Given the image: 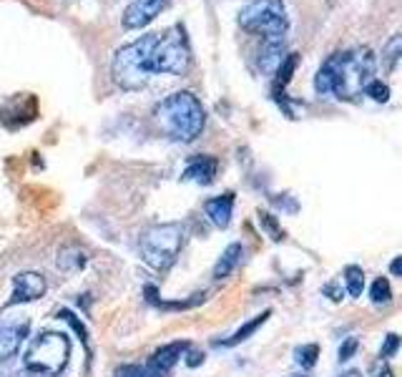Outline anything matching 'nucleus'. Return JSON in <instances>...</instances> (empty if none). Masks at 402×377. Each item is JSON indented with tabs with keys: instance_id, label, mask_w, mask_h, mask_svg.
Instances as JSON below:
<instances>
[{
	"instance_id": "f257e3e1",
	"label": "nucleus",
	"mask_w": 402,
	"mask_h": 377,
	"mask_svg": "<svg viewBox=\"0 0 402 377\" xmlns=\"http://www.w3.org/2000/svg\"><path fill=\"white\" fill-rule=\"evenodd\" d=\"M375 68H377V58L367 46L335 51L319 66L317 76H314V91L319 96L332 93L340 101L357 103L375 78Z\"/></svg>"
},
{
	"instance_id": "f03ea898",
	"label": "nucleus",
	"mask_w": 402,
	"mask_h": 377,
	"mask_svg": "<svg viewBox=\"0 0 402 377\" xmlns=\"http://www.w3.org/2000/svg\"><path fill=\"white\" fill-rule=\"evenodd\" d=\"M154 119L171 141L189 144L204 131L206 111L192 91H176V93L163 98L161 103H156Z\"/></svg>"
},
{
	"instance_id": "7ed1b4c3",
	"label": "nucleus",
	"mask_w": 402,
	"mask_h": 377,
	"mask_svg": "<svg viewBox=\"0 0 402 377\" xmlns=\"http://www.w3.org/2000/svg\"><path fill=\"white\" fill-rule=\"evenodd\" d=\"M156 43V33L141 36L136 41L121 46L111 58V76L114 81L126 91L144 88L151 81V51Z\"/></svg>"
},
{
	"instance_id": "20e7f679",
	"label": "nucleus",
	"mask_w": 402,
	"mask_h": 377,
	"mask_svg": "<svg viewBox=\"0 0 402 377\" xmlns=\"http://www.w3.org/2000/svg\"><path fill=\"white\" fill-rule=\"evenodd\" d=\"M71 357V342L60 332H43L30 342L23 370L33 377H58Z\"/></svg>"
},
{
	"instance_id": "39448f33",
	"label": "nucleus",
	"mask_w": 402,
	"mask_h": 377,
	"mask_svg": "<svg viewBox=\"0 0 402 377\" xmlns=\"http://www.w3.org/2000/svg\"><path fill=\"white\" fill-rule=\"evenodd\" d=\"M138 246H141V259L149 264L151 270H171L174 262L179 259L181 246H184V227L176 222L156 224V227L146 229Z\"/></svg>"
},
{
	"instance_id": "423d86ee",
	"label": "nucleus",
	"mask_w": 402,
	"mask_h": 377,
	"mask_svg": "<svg viewBox=\"0 0 402 377\" xmlns=\"http://www.w3.org/2000/svg\"><path fill=\"white\" fill-rule=\"evenodd\" d=\"M192 66V46H189L184 25H171L166 33H156V43L151 51V73L181 76Z\"/></svg>"
},
{
	"instance_id": "0eeeda50",
	"label": "nucleus",
	"mask_w": 402,
	"mask_h": 377,
	"mask_svg": "<svg viewBox=\"0 0 402 377\" xmlns=\"http://www.w3.org/2000/svg\"><path fill=\"white\" fill-rule=\"evenodd\" d=\"M239 25L262 36V41L284 38L289 28L287 6L284 0H252L239 11Z\"/></svg>"
},
{
	"instance_id": "6e6552de",
	"label": "nucleus",
	"mask_w": 402,
	"mask_h": 377,
	"mask_svg": "<svg viewBox=\"0 0 402 377\" xmlns=\"http://www.w3.org/2000/svg\"><path fill=\"white\" fill-rule=\"evenodd\" d=\"M13 294L11 300L6 302V310L8 307H15V305H28V302H36L41 300L48 284H46V277L38 275V272H18L13 277Z\"/></svg>"
},
{
	"instance_id": "1a4fd4ad",
	"label": "nucleus",
	"mask_w": 402,
	"mask_h": 377,
	"mask_svg": "<svg viewBox=\"0 0 402 377\" xmlns=\"http://www.w3.org/2000/svg\"><path fill=\"white\" fill-rule=\"evenodd\" d=\"M168 6V0H131L121 15V23L128 30L146 28L151 20H156L161 15V11Z\"/></svg>"
},
{
	"instance_id": "9d476101",
	"label": "nucleus",
	"mask_w": 402,
	"mask_h": 377,
	"mask_svg": "<svg viewBox=\"0 0 402 377\" xmlns=\"http://www.w3.org/2000/svg\"><path fill=\"white\" fill-rule=\"evenodd\" d=\"M187 352H189L187 340L168 342V345H163V348H159L156 352L151 355L149 362H146V370H149L151 377H166Z\"/></svg>"
},
{
	"instance_id": "9b49d317",
	"label": "nucleus",
	"mask_w": 402,
	"mask_h": 377,
	"mask_svg": "<svg viewBox=\"0 0 402 377\" xmlns=\"http://www.w3.org/2000/svg\"><path fill=\"white\" fill-rule=\"evenodd\" d=\"M28 319L23 322H8V319H0V362H8L18 355L20 345L28 337Z\"/></svg>"
},
{
	"instance_id": "f8f14e48",
	"label": "nucleus",
	"mask_w": 402,
	"mask_h": 377,
	"mask_svg": "<svg viewBox=\"0 0 402 377\" xmlns=\"http://www.w3.org/2000/svg\"><path fill=\"white\" fill-rule=\"evenodd\" d=\"M287 58V46H284V38H269V41H262V48H259V71L267 73V76H274L282 66V60Z\"/></svg>"
},
{
	"instance_id": "ddd939ff",
	"label": "nucleus",
	"mask_w": 402,
	"mask_h": 377,
	"mask_svg": "<svg viewBox=\"0 0 402 377\" xmlns=\"http://www.w3.org/2000/svg\"><path fill=\"white\" fill-rule=\"evenodd\" d=\"M216 171H219V161L214 156H194L192 161L184 168V181H194V184L209 186L216 179Z\"/></svg>"
},
{
	"instance_id": "4468645a",
	"label": "nucleus",
	"mask_w": 402,
	"mask_h": 377,
	"mask_svg": "<svg viewBox=\"0 0 402 377\" xmlns=\"http://www.w3.org/2000/svg\"><path fill=\"white\" fill-rule=\"evenodd\" d=\"M206 216L211 219V224L219 229H227L232 224V211H234V194L227 192L222 197H214L204 204Z\"/></svg>"
},
{
	"instance_id": "2eb2a0df",
	"label": "nucleus",
	"mask_w": 402,
	"mask_h": 377,
	"mask_svg": "<svg viewBox=\"0 0 402 377\" xmlns=\"http://www.w3.org/2000/svg\"><path fill=\"white\" fill-rule=\"evenodd\" d=\"M269 317H272V310H264L262 315H257V317H252L249 322L241 324V327L236 329V332H234L232 337H227V340H216V342H214V348H236L239 342L249 340V337H252L254 332H257V329L262 327V324H264Z\"/></svg>"
},
{
	"instance_id": "dca6fc26",
	"label": "nucleus",
	"mask_w": 402,
	"mask_h": 377,
	"mask_svg": "<svg viewBox=\"0 0 402 377\" xmlns=\"http://www.w3.org/2000/svg\"><path fill=\"white\" fill-rule=\"evenodd\" d=\"M241 257H244V246L239 244V242H234V244H229L227 249H224V254L219 257V262H216L214 267V279H227L232 272L236 270L241 264Z\"/></svg>"
},
{
	"instance_id": "f3484780",
	"label": "nucleus",
	"mask_w": 402,
	"mask_h": 377,
	"mask_svg": "<svg viewBox=\"0 0 402 377\" xmlns=\"http://www.w3.org/2000/svg\"><path fill=\"white\" fill-rule=\"evenodd\" d=\"M86 251H81L79 246H66V249L58 251V259H55V264H58V270L63 272H79L86 267Z\"/></svg>"
},
{
	"instance_id": "a211bd4d",
	"label": "nucleus",
	"mask_w": 402,
	"mask_h": 377,
	"mask_svg": "<svg viewBox=\"0 0 402 377\" xmlns=\"http://www.w3.org/2000/svg\"><path fill=\"white\" fill-rule=\"evenodd\" d=\"M206 294H192V300H181V302H163L159 300V294H156V287H146V300L151 302L154 307H161V310H192V307L201 305L204 302Z\"/></svg>"
},
{
	"instance_id": "6ab92c4d",
	"label": "nucleus",
	"mask_w": 402,
	"mask_h": 377,
	"mask_svg": "<svg viewBox=\"0 0 402 377\" xmlns=\"http://www.w3.org/2000/svg\"><path fill=\"white\" fill-rule=\"evenodd\" d=\"M342 277H344V284H347L349 297H360L362 289H365V272H362V267L349 264V267H344Z\"/></svg>"
},
{
	"instance_id": "aec40b11",
	"label": "nucleus",
	"mask_w": 402,
	"mask_h": 377,
	"mask_svg": "<svg viewBox=\"0 0 402 377\" xmlns=\"http://www.w3.org/2000/svg\"><path fill=\"white\" fill-rule=\"evenodd\" d=\"M400 53H402V38L400 33H395V36H390V41L382 46V66L387 68V71H392V68L397 66V60H400Z\"/></svg>"
},
{
	"instance_id": "412c9836",
	"label": "nucleus",
	"mask_w": 402,
	"mask_h": 377,
	"mask_svg": "<svg viewBox=\"0 0 402 377\" xmlns=\"http://www.w3.org/2000/svg\"><path fill=\"white\" fill-rule=\"evenodd\" d=\"M370 300H373L377 307L390 305V302H392V287H390V279H387V277H377V279L373 282Z\"/></svg>"
},
{
	"instance_id": "4be33fe9",
	"label": "nucleus",
	"mask_w": 402,
	"mask_h": 377,
	"mask_svg": "<svg viewBox=\"0 0 402 377\" xmlns=\"http://www.w3.org/2000/svg\"><path fill=\"white\" fill-rule=\"evenodd\" d=\"M58 319H63V322H68L73 329H76V335L81 337V342H83V348H86V352L91 355V342H88V329H86V324L81 322L76 315H73L71 310H60L58 312Z\"/></svg>"
},
{
	"instance_id": "5701e85b",
	"label": "nucleus",
	"mask_w": 402,
	"mask_h": 377,
	"mask_svg": "<svg viewBox=\"0 0 402 377\" xmlns=\"http://www.w3.org/2000/svg\"><path fill=\"white\" fill-rule=\"evenodd\" d=\"M317 357H319L317 345H302V348L295 350V362L302 367V370H309V367L317 365Z\"/></svg>"
},
{
	"instance_id": "b1692460",
	"label": "nucleus",
	"mask_w": 402,
	"mask_h": 377,
	"mask_svg": "<svg viewBox=\"0 0 402 377\" xmlns=\"http://www.w3.org/2000/svg\"><path fill=\"white\" fill-rule=\"evenodd\" d=\"M259 224L269 232L272 242H282L284 239V229L279 227V222H276V216H272L269 211H259Z\"/></svg>"
},
{
	"instance_id": "393cba45",
	"label": "nucleus",
	"mask_w": 402,
	"mask_h": 377,
	"mask_svg": "<svg viewBox=\"0 0 402 377\" xmlns=\"http://www.w3.org/2000/svg\"><path fill=\"white\" fill-rule=\"evenodd\" d=\"M365 96H370L373 101H377V103H384L387 98H390V86L382 84L380 78H373V81H370V86L365 88Z\"/></svg>"
},
{
	"instance_id": "a878e982",
	"label": "nucleus",
	"mask_w": 402,
	"mask_h": 377,
	"mask_svg": "<svg viewBox=\"0 0 402 377\" xmlns=\"http://www.w3.org/2000/svg\"><path fill=\"white\" fill-rule=\"evenodd\" d=\"M397 350H400V337H397L395 332H390V335L384 337L382 348H380V359H390V357H395Z\"/></svg>"
},
{
	"instance_id": "bb28decb",
	"label": "nucleus",
	"mask_w": 402,
	"mask_h": 377,
	"mask_svg": "<svg viewBox=\"0 0 402 377\" xmlns=\"http://www.w3.org/2000/svg\"><path fill=\"white\" fill-rule=\"evenodd\" d=\"M357 348H360V340H357V337H347V340L340 345V362L352 359L354 352H357Z\"/></svg>"
},
{
	"instance_id": "cd10ccee",
	"label": "nucleus",
	"mask_w": 402,
	"mask_h": 377,
	"mask_svg": "<svg viewBox=\"0 0 402 377\" xmlns=\"http://www.w3.org/2000/svg\"><path fill=\"white\" fill-rule=\"evenodd\" d=\"M114 377H151V375L146 370V365H123L116 370Z\"/></svg>"
},
{
	"instance_id": "c85d7f7f",
	"label": "nucleus",
	"mask_w": 402,
	"mask_h": 377,
	"mask_svg": "<svg viewBox=\"0 0 402 377\" xmlns=\"http://www.w3.org/2000/svg\"><path fill=\"white\" fill-rule=\"evenodd\" d=\"M322 294H324V297H330L332 302H340L344 297V289H340V284H337V282H330V284H324V287H322Z\"/></svg>"
},
{
	"instance_id": "c756f323",
	"label": "nucleus",
	"mask_w": 402,
	"mask_h": 377,
	"mask_svg": "<svg viewBox=\"0 0 402 377\" xmlns=\"http://www.w3.org/2000/svg\"><path fill=\"white\" fill-rule=\"evenodd\" d=\"M370 375L373 377H392V370L387 365V359H377L373 367H370Z\"/></svg>"
},
{
	"instance_id": "7c9ffc66",
	"label": "nucleus",
	"mask_w": 402,
	"mask_h": 377,
	"mask_svg": "<svg viewBox=\"0 0 402 377\" xmlns=\"http://www.w3.org/2000/svg\"><path fill=\"white\" fill-rule=\"evenodd\" d=\"M204 362V352H199V350H194V352H189L187 355V365L189 367H199Z\"/></svg>"
},
{
	"instance_id": "2f4dec72",
	"label": "nucleus",
	"mask_w": 402,
	"mask_h": 377,
	"mask_svg": "<svg viewBox=\"0 0 402 377\" xmlns=\"http://www.w3.org/2000/svg\"><path fill=\"white\" fill-rule=\"evenodd\" d=\"M390 270H392V275H395V277L402 275V257H395V262H392Z\"/></svg>"
},
{
	"instance_id": "473e14b6",
	"label": "nucleus",
	"mask_w": 402,
	"mask_h": 377,
	"mask_svg": "<svg viewBox=\"0 0 402 377\" xmlns=\"http://www.w3.org/2000/svg\"><path fill=\"white\" fill-rule=\"evenodd\" d=\"M340 377H362V372L360 370H347V372H342Z\"/></svg>"
},
{
	"instance_id": "72a5a7b5",
	"label": "nucleus",
	"mask_w": 402,
	"mask_h": 377,
	"mask_svg": "<svg viewBox=\"0 0 402 377\" xmlns=\"http://www.w3.org/2000/svg\"><path fill=\"white\" fill-rule=\"evenodd\" d=\"M289 377H307V375H289Z\"/></svg>"
}]
</instances>
